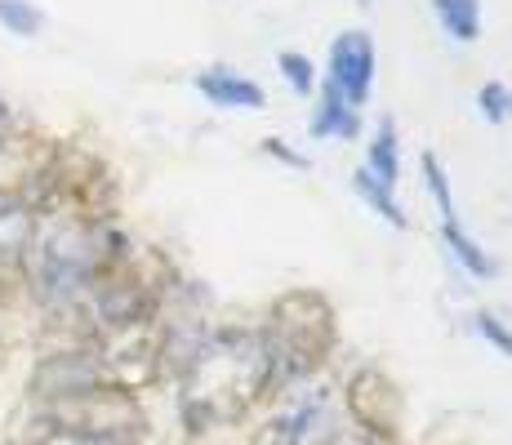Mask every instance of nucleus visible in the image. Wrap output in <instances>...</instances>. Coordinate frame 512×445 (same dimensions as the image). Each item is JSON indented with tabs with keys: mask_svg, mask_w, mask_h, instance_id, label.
<instances>
[{
	"mask_svg": "<svg viewBox=\"0 0 512 445\" xmlns=\"http://www.w3.org/2000/svg\"><path fill=\"white\" fill-rule=\"evenodd\" d=\"M277 388L272 352L263 330H210L192 361L179 370V414L187 432L232 428Z\"/></svg>",
	"mask_w": 512,
	"mask_h": 445,
	"instance_id": "obj_1",
	"label": "nucleus"
},
{
	"mask_svg": "<svg viewBox=\"0 0 512 445\" xmlns=\"http://www.w3.org/2000/svg\"><path fill=\"white\" fill-rule=\"evenodd\" d=\"M125 254H130V236H121L112 223H81V219L41 214L18 272L32 285L36 299L45 303V312H67V308H85L94 285Z\"/></svg>",
	"mask_w": 512,
	"mask_h": 445,
	"instance_id": "obj_2",
	"label": "nucleus"
},
{
	"mask_svg": "<svg viewBox=\"0 0 512 445\" xmlns=\"http://www.w3.org/2000/svg\"><path fill=\"white\" fill-rule=\"evenodd\" d=\"M263 339H268L277 383L308 379L312 370H321V361L334 352V339H339L330 299L317 290H285L272 303Z\"/></svg>",
	"mask_w": 512,
	"mask_h": 445,
	"instance_id": "obj_3",
	"label": "nucleus"
},
{
	"mask_svg": "<svg viewBox=\"0 0 512 445\" xmlns=\"http://www.w3.org/2000/svg\"><path fill=\"white\" fill-rule=\"evenodd\" d=\"M36 414H45L58 428L85 432L94 441L107 445H134L147 437V414L134 392H121L112 383H98L90 392H76V397H58V401H41Z\"/></svg>",
	"mask_w": 512,
	"mask_h": 445,
	"instance_id": "obj_4",
	"label": "nucleus"
},
{
	"mask_svg": "<svg viewBox=\"0 0 512 445\" xmlns=\"http://www.w3.org/2000/svg\"><path fill=\"white\" fill-rule=\"evenodd\" d=\"M58 161V143L36 130H5L0 134V201L27 205L36 214Z\"/></svg>",
	"mask_w": 512,
	"mask_h": 445,
	"instance_id": "obj_5",
	"label": "nucleus"
},
{
	"mask_svg": "<svg viewBox=\"0 0 512 445\" xmlns=\"http://www.w3.org/2000/svg\"><path fill=\"white\" fill-rule=\"evenodd\" d=\"M343 405H348V419L357 432H366L374 441H392L401 428V392L397 383L388 379L383 370H357L343 388Z\"/></svg>",
	"mask_w": 512,
	"mask_h": 445,
	"instance_id": "obj_6",
	"label": "nucleus"
},
{
	"mask_svg": "<svg viewBox=\"0 0 512 445\" xmlns=\"http://www.w3.org/2000/svg\"><path fill=\"white\" fill-rule=\"evenodd\" d=\"M423 183H428V196L432 205H437V223H441V241L450 245V259L464 267L468 276H477V281H490V276L499 272L495 259H490L486 250H481L477 241L464 232V223H459V210H455V192H450V174L441 170V161L432 152H423Z\"/></svg>",
	"mask_w": 512,
	"mask_h": 445,
	"instance_id": "obj_7",
	"label": "nucleus"
},
{
	"mask_svg": "<svg viewBox=\"0 0 512 445\" xmlns=\"http://www.w3.org/2000/svg\"><path fill=\"white\" fill-rule=\"evenodd\" d=\"M326 85H334L352 107H366L370 85H374V41L366 32H343L330 45V67Z\"/></svg>",
	"mask_w": 512,
	"mask_h": 445,
	"instance_id": "obj_8",
	"label": "nucleus"
},
{
	"mask_svg": "<svg viewBox=\"0 0 512 445\" xmlns=\"http://www.w3.org/2000/svg\"><path fill=\"white\" fill-rule=\"evenodd\" d=\"M192 85L205 103L223 107V112H259L263 107V89L232 67H205V72H196Z\"/></svg>",
	"mask_w": 512,
	"mask_h": 445,
	"instance_id": "obj_9",
	"label": "nucleus"
},
{
	"mask_svg": "<svg viewBox=\"0 0 512 445\" xmlns=\"http://www.w3.org/2000/svg\"><path fill=\"white\" fill-rule=\"evenodd\" d=\"M317 89H321V98H317L312 121H308L312 138H357L361 134V107H352L348 98L326 81H321Z\"/></svg>",
	"mask_w": 512,
	"mask_h": 445,
	"instance_id": "obj_10",
	"label": "nucleus"
},
{
	"mask_svg": "<svg viewBox=\"0 0 512 445\" xmlns=\"http://www.w3.org/2000/svg\"><path fill=\"white\" fill-rule=\"evenodd\" d=\"M366 170L379 178L383 187L397 192V174H401V152H397V125L392 116H383L379 130L370 134V147H366Z\"/></svg>",
	"mask_w": 512,
	"mask_h": 445,
	"instance_id": "obj_11",
	"label": "nucleus"
},
{
	"mask_svg": "<svg viewBox=\"0 0 512 445\" xmlns=\"http://www.w3.org/2000/svg\"><path fill=\"white\" fill-rule=\"evenodd\" d=\"M352 192H357L361 201H366V210H370V214H379V219L388 223V227H397V232H401V227H410V219L401 214L397 192H392V187H383L379 178L366 170V165H357V174H352Z\"/></svg>",
	"mask_w": 512,
	"mask_h": 445,
	"instance_id": "obj_12",
	"label": "nucleus"
},
{
	"mask_svg": "<svg viewBox=\"0 0 512 445\" xmlns=\"http://www.w3.org/2000/svg\"><path fill=\"white\" fill-rule=\"evenodd\" d=\"M441 32L459 45H472L481 36V0H432Z\"/></svg>",
	"mask_w": 512,
	"mask_h": 445,
	"instance_id": "obj_13",
	"label": "nucleus"
},
{
	"mask_svg": "<svg viewBox=\"0 0 512 445\" xmlns=\"http://www.w3.org/2000/svg\"><path fill=\"white\" fill-rule=\"evenodd\" d=\"M18 445H107V441H94L85 437V432H72V428H58V423H49L45 414H32L23 428V437Z\"/></svg>",
	"mask_w": 512,
	"mask_h": 445,
	"instance_id": "obj_14",
	"label": "nucleus"
},
{
	"mask_svg": "<svg viewBox=\"0 0 512 445\" xmlns=\"http://www.w3.org/2000/svg\"><path fill=\"white\" fill-rule=\"evenodd\" d=\"M277 67H281V76H285V85L294 89L299 98H308V94H317V67H312V58L308 54H299V49H285V54H277Z\"/></svg>",
	"mask_w": 512,
	"mask_h": 445,
	"instance_id": "obj_15",
	"label": "nucleus"
},
{
	"mask_svg": "<svg viewBox=\"0 0 512 445\" xmlns=\"http://www.w3.org/2000/svg\"><path fill=\"white\" fill-rule=\"evenodd\" d=\"M0 27H9L14 36H36L45 27V14L32 0H0Z\"/></svg>",
	"mask_w": 512,
	"mask_h": 445,
	"instance_id": "obj_16",
	"label": "nucleus"
},
{
	"mask_svg": "<svg viewBox=\"0 0 512 445\" xmlns=\"http://www.w3.org/2000/svg\"><path fill=\"white\" fill-rule=\"evenodd\" d=\"M477 107H481V116H486L490 125H504L512 116V89L504 81H486L477 89Z\"/></svg>",
	"mask_w": 512,
	"mask_h": 445,
	"instance_id": "obj_17",
	"label": "nucleus"
},
{
	"mask_svg": "<svg viewBox=\"0 0 512 445\" xmlns=\"http://www.w3.org/2000/svg\"><path fill=\"white\" fill-rule=\"evenodd\" d=\"M472 330H477L481 339L490 343V348H499V352H504L508 361H512V330H508L504 321H499L495 312H477V316H472Z\"/></svg>",
	"mask_w": 512,
	"mask_h": 445,
	"instance_id": "obj_18",
	"label": "nucleus"
},
{
	"mask_svg": "<svg viewBox=\"0 0 512 445\" xmlns=\"http://www.w3.org/2000/svg\"><path fill=\"white\" fill-rule=\"evenodd\" d=\"M259 152H263V156H277V161H281V165H290V170H308V156H299V152H294V147L285 143V138H277V134L263 138Z\"/></svg>",
	"mask_w": 512,
	"mask_h": 445,
	"instance_id": "obj_19",
	"label": "nucleus"
},
{
	"mask_svg": "<svg viewBox=\"0 0 512 445\" xmlns=\"http://www.w3.org/2000/svg\"><path fill=\"white\" fill-rule=\"evenodd\" d=\"M5 130H14V112H9V103L0 98V134H5Z\"/></svg>",
	"mask_w": 512,
	"mask_h": 445,
	"instance_id": "obj_20",
	"label": "nucleus"
},
{
	"mask_svg": "<svg viewBox=\"0 0 512 445\" xmlns=\"http://www.w3.org/2000/svg\"><path fill=\"white\" fill-rule=\"evenodd\" d=\"M357 5H361V9H366V5H370V0H357Z\"/></svg>",
	"mask_w": 512,
	"mask_h": 445,
	"instance_id": "obj_21",
	"label": "nucleus"
}]
</instances>
